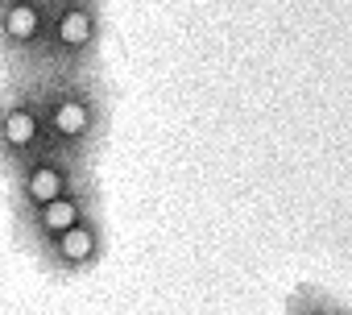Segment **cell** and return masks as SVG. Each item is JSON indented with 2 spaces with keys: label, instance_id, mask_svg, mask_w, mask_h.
<instances>
[{
  "label": "cell",
  "instance_id": "5b68a950",
  "mask_svg": "<svg viewBox=\"0 0 352 315\" xmlns=\"http://www.w3.org/2000/svg\"><path fill=\"white\" fill-rule=\"evenodd\" d=\"M50 30V0H0V46L17 63L42 67Z\"/></svg>",
  "mask_w": 352,
  "mask_h": 315
},
{
  "label": "cell",
  "instance_id": "6da1fadb",
  "mask_svg": "<svg viewBox=\"0 0 352 315\" xmlns=\"http://www.w3.org/2000/svg\"><path fill=\"white\" fill-rule=\"evenodd\" d=\"M42 87V116H46V141L50 149L83 162V153L100 137L104 124V104L91 79L83 71H46L38 75Z\"/></svg>",
  "mask_w": 352,
  "mask_h": 315
},
{
  "label": "cell",
  "instance_id": "277c9868",
  "mask_svg": "<svg viewBox=\"0 0 352 315\" xmlns=\"http://www.w3.org/2000/svg\"><path fill=\"white\" fill-rule=\"evenodd\" d=\"M13 183H17V204H21V216L46 208L50 199L75 191L83 179H79V162L58 149H42L38 158H30V162H21L13 171Z\"/></svg>",
  "mask_w": 352,
  "mask_h": 315
},
{
  "label": "cell",
  "instance_id": "52a82bcc",
  "mask_svg": "<svg viewBox=\"0 0 352 315\" xmlns=\"http://www.w3.org/2000/svg\"><path fill=\"white\" fill-rule=\"evenodd\" d=\"M87 216H91V195H87V191H83V183H79L75 191H67V195L50 199L46 208H38V212L21 216V228H25L30 245H34V249H42V245H50L54 237H63L67 228H75V224H79V220H87Z\"/></svg>",
  "mask_w": 352,
  "mask_h": 315
},
{
  "label": "cell",
  "instance_id": "3957f363",
  "mask_svg": "<svg viewBox=\"0 0 352 315\" xmlns=\"http://www.w3.org/2000/svg\"><path fill=\"white\" fill-rule=\"evenodd\" d=\"M42 149H50L46 116H42V87H38V79L13 83L0 96V162L17 171Z\"/></svg>",
  "mask_w": 352,
  "mask_h": 315
},
{
  "label": "cell",
  "instance_id": "7a4b0ae2",
  "mask_svg": "<svg viewBox=\"0 0 352 315\" xmlns=\"http://www.w3.org/2000/svg\"><path fill=\"white\" fill-rule=\"evenodd\" d=\"M100 42V0H50V30L38 71H83Z\"/></svg>",
  "mask_w": 352,
  "mask_h": 315
},
{
  "label": "cell",
  "instance_id": "8992f818",
  "mask_svg": "<svg viewBox=\"0 0 352 315\" xmlns=\"http://www.w3.org/2000/svg\"><path fill=\"white\" fill-rule=\"evenodd\" d=\"M38 253L58 274H83V270H91L100 261V253H104V228H100L96 212L87 220H79L75 228H67L63 237H54L50 245H42Z\"/></svg>",
  "mask_w": 352,
  "mask_h": 315
},
{
  "label": "cell",
  "instance_id": "ba28073f",
  "mask_svg": "<svg viewBox=\"0 0 352 315\" xmlns=\"http://www.w3.org/2000/svg\"><path fill=\"white\" fill-rule=\"evenodd\" d=\"M286 315H352L340 298L323 294V290H298L286 307Z\"/></svg>",
  "mask_w": 352,
  "mask_h": 315
}]
</instances>
